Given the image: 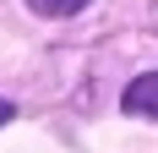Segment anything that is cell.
I'll return each instance as SVG.
<instances>
[{"instance_id": "6da1fadb", "label": "cell", "mask_w": 158, "mask_h": 153, "mask_svg": "<svg viewBox=\"0 0 158 153\" xmlns=\"http://www.w3.org/2000/svg\"><path fill=\"white\" fill-rule=\"evenodd\" d=\"M120 109H126V115H142V120H158V71L136 76V82L120 93Z\"/></svg>"}, {"instance_id": "7a4b0ae2", "label": "cell", "mask_w": 158, "mask_h": 153, "mask_svg": "<svg viewBox=\"0 0 158 153\" xmlns=\"http://www.w3.org/2000/svg\"><path fill=\"white\" fill-rule=\"evenodd\" d=\"M27 6H33L38 16H77L87 0H27Z\"/></svg>"}, {"instance_id": "3957f363", "label": "cell", "mask_w": 158, "mask_h": 153, "mask_svg": "<svg viewBox=\"0 0 158 153\" xmlns=\"http://www.w3.org/2000/svg\"><path fill=\"white\" fill-rule=\"evenodd\" d=\"M6 120H11V104H6V98H0V126H6Z\"/></svg>"}]
</instances>
